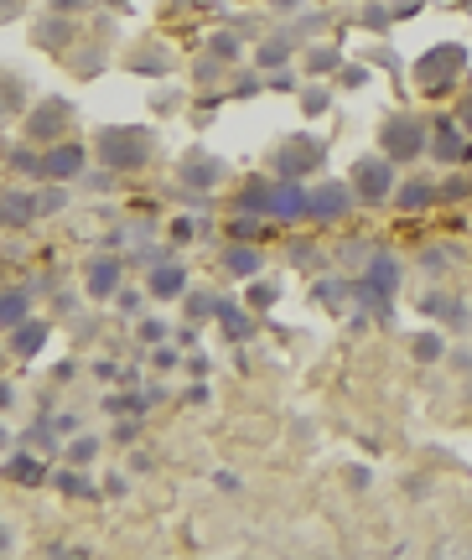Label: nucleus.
Returning <instances> with one entry per match:
<instances>
[{
    "mask_svg": "<svg viewBox=\"0 0 472 560\" xmlns=\"http://www.w3.org/2000/svg\"><path fill=\"white\" fill-rule=\"evenodd\" d=\"M94 151H99V161L110 166V172H131V166H146V156H151V130H120V125H110V130H99V141H94Z\"/></svg>",
    "mask_w": 472,
    "mask_h": 560,
    "instance_id": "1",
    "label": "nucleus"
},
{
    "mask_svg": "<svg viewBox=\"0 0 472 560\" xmlns=\"http://www.w3.org/2000/svg\"><path fill=\"white\" fill-rule=\"evenodd\" d=\"M425 135H431V130H425L421 114H390V120L379 125V151L400 166V161H415L421 151H431Z\"/></svg>",
    "mask_w": 472,
    "mask_h": 560,
    "instance_id": "2",
    "label": "nucleus"
},
{
    "mask_svg": "<svg viewBox=\"0 0 472 560\" xmlns=\"http://www.w3.org/2000/svg\"><path fill=\"white\" fill-rule=\"evenodd\" d=\"M353 197L369 203V208H379V203L394 197V161L384 156V151H379V156H363L359 166H353Z\"/></svg>",
    "mask_w": 472,
    "mask_h": 560,
    "instance_id": "3",
    "label": "nucleus"
},
{
    "mask_svg": "<svg viewBox=\"0 0 472 560\" xmlns=\"http://www.w3.org/2000/svg\"><path fill=\"white\" fill-rule=\"evenodd\" d=\"M462 63H467V48H452V42L431 48L421 63H415V83H421V94H441V89L462 73Z\"/></svg>",
    "mask_w": 472,
    "mask_h": 560,
    "instance_id": "4",
    "label": "nucleus"
},
{
    "mask_svg": "<svg viewBox=\"0 0 472 560\" xmlns=\"http://www.w3.org/2000/svg\"><path fill=\"white\" fill-rule=\"evenodd\" d=\"M394 286H400V265H394L390 255H374V259H369V270H363V280H359V301L390 317V296H394Z\"/></svg>",
    "mask_w": 472,
    "mask_h": 560,
    "instance_id": "5",
    "label": "nucleus"
},
{
    "mask_svg": "<svg viewBox=\"0 0 472 560\" xmlns=\"http://www.w3.org/2000/svg\"><path fill=\"white\" fill-rule=\"evenodd\" d=\"M83 172H89V151L79 141H58L42 151V176L47 182H79Z\"/></svg>",
    "mask_w": 472,
    "mask_h": 560,
    "instance_id": "6",
    "label": "nucleus"
},
{
    "mask_svg": "<svg viewBox=\"0 0 472 560\" xmlns=\"http://www.w3.org/2000/svg\"><path fill=\"white\" fill-rule=\"evenodd\" d=\"M276 166H280V176L301 182L311 166H322V141H317V135H296L291 145H280L276 151Z\"/></svg>",
    "mask_w": 472,
    "mask_h": 560,
    "instance_id": "7",
    "label": "nucleus"
},
{
    "mask_svg": "<svg viewBox=\"0 0 472 560\" xmlns=\"http://www.w3.org/2000/svg\"><path fill=\"white\" fill-rule=\"evenodd\" d=\"M120 275H125V259L114 255H94L83 265V291L94 296V301H110L114 291H120Z\"/></svg>",
    "mask_w": 472,
    "mask_h": 560,
    "instance_id": "8",
    "label": "nucleus"
},
{
    "mask_svg": "<svg viewBox=\"0 0 472 560\" xmlns=\"http://www.w3.org/2000/svg\"><path fill=\"white\" fill-rule=\"evenodd\" d=\"M73 120V110H68L63 99H47V104H37L32 114H26V141H52L58 130Z\"/></svg>",
    "mask_w": 472,
    "mask_h": 560,
    "instance_id": "9",
    "label": "nucleus"
},
{
    "mask_svg": "<svg viewBox=\"0 0 472 560\" xmlns=\"http://www.w3.org/2000/svg\"><path fill=\"white\" fill-rule=\"evenodd\" d=\"M270 218H311V197L301 182H291V176H280L276 193H270Z\"/></svg>",
    "mask_w": 472,
    "mask_h": 560,
    "instance_id": "10",
    "label": "nucleus"
},
{
    "mask_svg": "<svg viewBox=\"0 0 472 560\" xmlns=\"http://www.w3.org/2000/svg\"><path fill=\"white\" fill-rule=\"evenodd\" d=\"M353 203H359V197H353V182H327V187L311 193V218H342Z\"/></svg>",
    "mask_w": 472,
    "mask_h": 560,
    "instance_id": "11",
    "label": "nucleus"
},
{
    "mask_svg": "<svg viewBox=\"0 0 472 560\" xmlns=\"http://www.w3.org/2000/svg\"><path fill=\"white\" fill-rule=\"evenodd\" d=\"M146 291L156 296V301H177L182 291H187V265H177V259H162V265H151Z\"/></svg>",
    "mask_w": 472,
    "mask_h": 560,
    "instance_id": "12",
    "label": "nucleus"
},
{
    "mask_svg": "<svg viewBox=\"0 0 472 560\" xmlns=\"http://www.w3.org/2000/svg\"><path fill=\"white\" fill-rule=\"evenodd\" d=\"M177 176L187 187H218V182H224V161H213L208 151H193V156L177 166Z\"/></svg>",
    "mask_w": 472,
    "mask_h": 560,
    "instance_id": "13",
    "label": "nucleus"
},
{
    "mask_svg": "<svg viewBox=\"0 0 472 560\" xmlns=\"http://www.w3.org/2000/svg\"><path fill=\"white\" fill-rule=\"evenodd\" d=\"M47 333H52V327L42 317H26V322H16V327H11V343H5V348L16 353V358H32V353H42Z\"/></svg>",
    "mask_w": 472,
    "mask_h": 560,
    "instance_id": "14",
    "label": "nucleus"
},
{
    "mask_svg": "<svg viewBox=\"0 0 472 560\" xmlns=\"http://www.w3.org/2000/svg\"><path fill=\"white\" fill-rule=\"evenodd\" d=\"M431 156H436V161H467L472 156V141L452 125V120H441V125H436V141H431Z\"/></svg>",
    "mask_w": 472,
    "mask_h": 560,
    "instance_id": "15",
    "label": "nucleus"
},
{
    "mask_svg": "<svg viewBox=\"0 0 472 560\" xmlns=\"http://www.w3.org/2000/svg\"><path fill=\"white\" fill-rule=\"evenodd\" d=\"M260 265H265L260 249H255V244H245V239L224 249V270L234 275V280H255V275H260Z\"/></svg>",
    "mask_w": 472,
    "mask_h": 560,
    "instance_id": "16",
    "label": "nucleus"
},
{
    "mask_svg": "<svg viewBox=\"0 0 472 560\" xmlns=\"http://www.w3.org/2000/svg\"><path fill=\"white\" fill-rule=\"evenodd\" d=\"M5 478L21 482V488H37V482H47V467L37 462L32 451H16V457H5Z\"/></svg>",
    "mask_w": 472,
    "mask_h": 560,
    "instance_id": "17",
    "label": "nucleus"
},
{
    "mask_svg": "<svg viewBox=\"0 0 472 560\" xmlns=\"http://www.w3.org/2000/svg\"><path fill=\"white\" fill-rule=\"evenodd\" d=\"M0 218H5L11 228L32 224V218H37V197H26V193H5V197H0Z\"/></svg>",
    "mask_w": 472,
    "mask_h": 560,
    "instance_id": "18",
    "label": "nucleus"
},
{
    "mask_svg": "<svg viewBox=\"0 0 472 560\" xmlns=\"http://www.w3.org/2000/svg\"><path fill=\"white\" fill-rule=\"evenodd\" d=\"M26 306H32V296H26V291H0V327H16V322H26V317H32Z\"/></svg>",
    "mask_w": 472,
    "mask_h": 560,
    "instance_id": "19",
    "label": "nucleus"
},
{
    "mask_svg": "<svg viewBox=\"0 0 472 560\" xmlns=\"http://www.w3.org/2000/svg\"><path fill=\"white\" fill-rule=\"evenodd\" d=\"M52 488L58 493H68V498H99V488H94V478H83V472H52Z\"/></svg>",
    "mask_w": 472,
    "mask_h": 560,
    "instance_id": "20",
    "label": "nucleus"
},
{
    "mask_svg": "<svg viewBox=\"0 0 472 560\" xmlns=\"http://www.w3.org/2000/svg\"><path fill=\"white\" fill-rule=\"evenodd\" d=\"M394 197H400V208H431L436 187L431 182H405V187H394Z\"/></svg>",
    "mask_w": 472,
    "mask_h": 560,
    "instance_id": "21",
    "label": "nucleus"
},
{
    "mask_svg": "<svg viewBox=\"0 0 472 560\" xmlns=\"http://www.w3.org/2000/svg\"><path fill=\"white\" fill-rule=\"evenodd\" d=\"M410 353H415L421 364H441V358H446V337H441V333H421Z\"/></svg>",
    "mask_w": 472,
    "mask_h": 560,
    "instance_id": "22",
    "label": "nucleus"
},
{
    "mask_svg": "<svg viewBox=\"0 0 472 560\" xmlns=\"http://www.w3.org/2000/svg\"><path fill=\"white\" fill-rule=\"evenodd\" d=\"M270 193H276V187H270V182H260V187H245V193H239V208H255L260 213V218H270Z\"/></svg>",
    "mask_w": 472,
    "mask_h": 560,
    "instance_id": "23",
    "label": "nucleus"
},
{
    "mask_svg": "<svg viewBox=\"0 0 472 560\" xmlns=\"http://www.w3.org/2000/svg\"><path fill=\"white\" fill-rule=\"evenodd\" d=\"M213 317L224 322V327H228V333H234V337H245L249 327H255V322H249V317H245V312H239V306H234V301H218V312H213Z\"/></svg>",
    "mask_w": 472,
    "mask_h": 560,
    "instance_id": "24",
    "label": "nucleus"
},
{
    "mask_svg": "<svg viewBox=\"0 0 472 560\" xmlns=\"http://www.w3.org/2000/svg\"><path fill=\"white\" fill-rule=\"evenodd\" d=\"M239 52H245L239 48V37H228V32H218L208 42V58H218V63H239Z\"/></svg>",
    "mask_w": 472,
    "mask_h": 560,
    "instance_id": "25",
    "label": "nucleus"
},
{
    "mask_svg": "<svg viewBox=\"0 0 472 560\" xmlns=\"http://www.w3.org/2000/svg\"><path fill=\"white\" fill-rule=\"evenodd\" d=\"M94 457H99V436H73V441H68V462L73 467L94 462Z\"/></svg>",
    "mask_w": 472,
    "mask_h": 560,
    "instance_id": "26",
    "label": "nucleus"
},
{
    "mask_svg": "<svg viewBox=\"0 0 472 560\" xmlns=\"http://www.w3.org/2000/svg\"><path fill=\"white\" fill-rule=\"evenodd\" d=\"M255 63H260V68H280V63H291V42H265V48L255 52Z\"/></svg>",
    "mask_w": 472,
    "mask_h": 560,
    "instance_id": "27",
    "label": "nucleus"
},
{
    "mask_svg": "<svg viewBox=\"0 0 472 560\" xmlns=\"http://www.w3.org/2000/svg\"><path fill=\"white\" fill-rule=\"evenodd\" d=\"M146 296H151V291H114V301H120V317H141Z\"/></svg>",
    "mask_w": 472,
    "mask_h": 560,
    "instance_id": "28",
    "label": "nucleus"
},
{
    "mask_svg": "<svg viewBox=\"0 0 472 560\" xmlns=\"http://www.w3.org/2000/svg\"><path fill=\"white\" fill-rule=\"evenodd\" d=\"M280 291L270 286V280H260V286H255V280H249V312H265V306L276 301Z\"/></svg>",
    "mask_w": 472,
    "mask_h": 560,
    "instance_id": "29",
    "label": "nucleus"
},
{
    "mask_svg": "<svg viewBox=\"0 0 472 560\" xmlns=\"http://www.w3.org/2000/svg\"><path fill=\"white\" fill-rule=\"evenodd\" d=\"M338 63H342V58H338L332 48H311V58H307V68H311V73H332Z\"/></svg>",
    "mask_w": 472,
    "mask_h": 560,
    "instance_id": "30",
    "label": "nucleus"
},
{
    "mask_svg": "<svg viewBox=\"0 0 472 560\" xmlns=\"http://www.w3.org/2000/svg\"><path fill=\"white\" fill-rule=\"evenodd\" d=\"M68 193L63 187H47V193H37V213H63Z\"/></svg>",
    "mask_w": 472,
    "mask_h": 560,
    "instance_id": "31",
    "label": "nucleus"
},
{
    "mask_svg": "<svg viewBox=\"0 0 472 560\" xmlns=\"http://www.w3.org/2000/svg\"><path fill=\"white\" fill-rule=\"evenodd\" d=\"M11 172H37L42 176V161H37L32 151H11Z\"/></svg>",
    "mask_w": 472,
    "mask_h": 560,
    "instance_id": "32",
    "label": "nucleus"
},
{
    "mask_svg": "<svg viewBox=\"0 0 472 560\" xmlns=\"http://www.w3.org/2000/svg\"><path fill=\"white\" fill-rule=\"evenodd\" d=\"M166 333H172V327H166L162 317H151V322H141V343H162Z\"/></svg>",
    "mask_w": 472,
    "mask_h": 560,
    "instance_id": "33",
    "label": "nucleus"
},
{
    "mask_svg": "<svg viewBox=\"0 0 472 560\" xmlns=\"http://www.w3.org/2000/svg\"><path fill=\"white\" fill-rule=\"evenodd\" d=\"M135 436H141V420H120V426H114V441H120V447H131V441H135Z\"/></svg>",
    "mask_w": 472,
    "mask_h": 560,
    "instance_id": "34",
    "label": "nucleus"
},
{
    "mask_svg": "<svg viewBox=\"0 0 472 560\" xmlns=\"http://www.w3.org/2000/svg\"><path fill=\"white\" fill-rule=\"evenodd\" d=\"M197 228H193V218H172V228H166V239H177V244H187Z\"/></svg>",
    "mask_w": 472,
    "mask_h": 560,
    "instance_id": "35",
    "label": "nucleus"
},
{
    "mask_svg": "<svg viewBox=\"0 0 472 560\" xmlns=\"http://www.w3.org/2000/svg\"><path fill=\"white\" fill-rule=\"evenodd\" d=\"M63 37H68V26H63V21H52V26H42V32H37V42H52V48H63Z\"/></svg>",
    "mask_w": 472,
    "mask_h": 560,
    "instance_id": "36",
    "label": "nucleus"
},
{
    "mask_svg": "<svg viewBox=\"0 0 472 560\" xmlns=\"http://www.w3.org/2000/svg\"><path fill=\"white\" fill-rule=\"evenodd\" d=\"M467 187H472L467 176H452V182H446V187H441L436 197H446V203H452V197H467Z\"/></svg>",
    "mask_w": 472,
    "mask_h": 560,
    "instance_id": "37",
    "label": "nucleus"
},
{
    "mask_svg": "<svg viewBox=\"0 0 472 560\" xmlns=\"http://www.w3.org/2000/svg\"><path fill=\"white\" fill-rule=\"evenodd\" d=\"M301 104H307V114H322L327 110V89H307V99H301Z\"/></svg>",
    "mask_w": 472,
    "mask_h": 560,
    "instance_id": "38",
    "label": "nucleus"
},
{
    "mask_svg": "<svg viewBox=\"0 0 472 560\" xmlns=\"http://www.w3.org/2000/svg\"><path fill=\"white\" fill-rule=\"evenodd\" d=\"M32 447L37 451H52V447H58V436H52L47 426H37V431H32Z\"/></svg>",
    "mask_w": 472,
    "mask_h": 560,
    "instance_id": "39",
    "label": "nucleus"
},
{
    "mask_svg": "<svg viewBox=\"0 0 472 560\" xmlns=\"http://www.w3.org/2000/svg\"><path fill=\"white\" fill-rule=\"evenodd\" d=\"M255 234H260V218H255V224H249V218H234V239H255Z\"/></svg>",
    "mask_w": 472,
    "mask_h": 560,
    "instance_id": "40",
    "label": "nucleus"
},
{
    "mask_svg": "<svg viewBox=\"0 0 472 560\" xmlns=\"http://www.w3.org/2000/svg\"><path fill=\"white\" fill-rule=\"evenodd\" d=\"M110 176H114V172H94V176H89V187H94V193H110V187H114Z\"/></svg>",
    "mask_w": 472,
    "mask_h": 560,
    "instance_id": "41",
    "label": "nucleus"
},
{
    "mask_svg": "<svg viewBox=\"0 0 472 560\" xmlns=\"http://www.w3.org/2000/svg\"><path fill=\"white\" fill-rule=\"evenodd\" d=\"M151 364H156V368H177V348H162Z\"/></svg>",
    "mask_w": 472,
    "mask_h": 560,
    "instance_id": "42",
    "label": "nucleus"
},
{
    "mask_svg": "<svg viewBox=\"0 0 472 560\" xmlns=\"http://www.w3.org/2000/svg\"><path fill=\"white\" fill-rule=\"evenodd\" d=\"M11 405H16V385H5V379H0V410H11Z\"/></svg>",
    "mask_w": 472,
    "mask_h": 560,
    "instance_id": "43",
    "label": "nucleus"
},
{
    "mask_svg": "<svg viewBox=\"0 0 472 560\" xmlns=\"http://www.w3.org/2000/svg\"><path fill=\"white\" fill-rule=\"evenodd\" d=\"M104 493L120 498V493H125V478H120V472H114V478H104Z\"/></svg>",
    "mask_w": 472,
    "mask_h": 560,
    "instance_id": "44",
    "label": "nucleus"
},
{
    "mask_svg": "<svg viewBox=\"0 0 472 560\" xmlns=\"http://www.w3.org/2000/svg\"><path fill=\"white\" fill-rule=\"evenodd\" d=\"M83 0H52V11H79Z\"/></svg>",
    "mask_w": 472,
    "mask_h": 560,
    "instance_id": "45",
    "label": "nucleus"
},
{
    "mask_svg": "<svg viewBox=\"0 0 472 560\" xmlns=\"http://www.w3.org/2000/svg\"><path fill=\"white\" fill-rule=\"evenodd\" d=\"M0 451H11V426L0 420Z\"/></svg>",
    "mask_w": 472,
    "mask_h": 560,
    "instance_id": "46",
    "label": "nucleus"
},
{
    "mask_svg": "<svg viewBox=\"0 0 472 560\" xmlns=\"http://www.w3.org/2000/svg\"><path fill=\"white\" fill-rule=\"evenodd\" d=\"M462 130L472 135V99H467V110H462Z\"/></svg>",
    "mask_w": 472,
    "mask_h": 560,
    "instance_id": "47",
    "label": "nucleus"
},
{
    "mask_svg": "<svg viewBox=\"0 0 472 560\" xmlns=\"http://www.w3.org/2000/svg\"><path fill=\"white\" fill-rule=\"evenodd\" d=\"M5 353H11V348H0V364H5Z\"/></svg>",
    "mask_w": 472,
    "mask_h": 560,
    "instance_id": "48",
    "label": "nucleus"
}]
</instances>
